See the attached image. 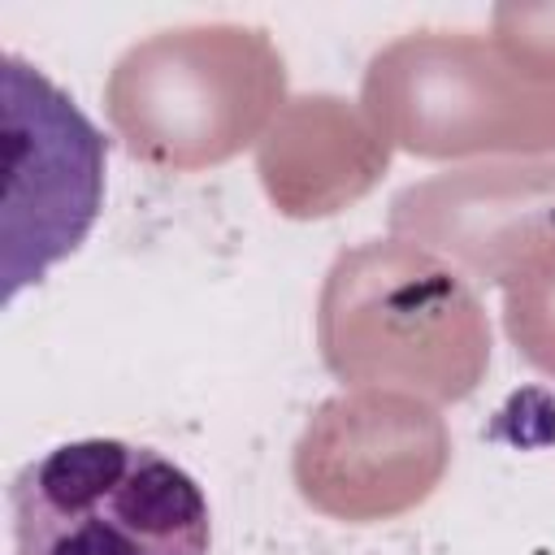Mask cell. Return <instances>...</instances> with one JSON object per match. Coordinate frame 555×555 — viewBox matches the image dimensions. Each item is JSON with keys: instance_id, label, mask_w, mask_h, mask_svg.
<instances>
[{"instance_id": "cell-3", "label": "cell", "mask_w": 555, "mask_h": 555, "mask_svg": "<svg viewBox=\"0 0 555 555\" xmlns=\"http://www.w3.org/2000/svg\"><path fill=\"white\" fill-rule=\"evenodd\" d=\"M13 555H208L199 481L152 447L74 438L9 486Z\"/></svg>"}, {"instance_id": "cell-10", "label": "cell", "mask_w": 555, "mask_h": 555, "mask_svg": "<svg viewBox=\"0 0 555 555\" xmlns=\"http://www.w3.org/2000/svg\"><path fill=\"white\" fill-rule=\"evenodd\" d=\"M494 48L538 87H555V4H499L490 13Z\"/></svg>"}, {"instance_id": "cell-7", "label": "cell", "mask_w": 555, "mask_h": 555, "mask_svg": "<svg viewBox=\"0 0 555 555\" xmlns=\"http://www.w3.org/2000/svg\"><path fill=\"white\" fill-rule=\"evenodd\" d=\"M390 234L481 286H503L555 243V156L486 160L412 182L390 199Z\"/></svg>"}, {"instance_id": "cell-9", "label": "cell", "mask_w": 555, "mask_h": 555, "mask_svg": "<svg viewBox=\"0 0 555 555\" xmlns=\"http://www.w3.org/2000/svg\"><path fill=\"white\" fill-rule=\"evenodd\" d=\"M503 330L538 373L555 377V243L503 282Z\"/></svg>"}, {"instance_id": "cell-4", "label": "cell", "mask_w": 555, "mask_h": 555, "mask_svg": "<svg viewBox=\"0 0 555 555\" xmlns=\"http://www.w3.org/2000/svg\"><path fill=\"white\" fill-rule=\"evenodd\" d=\"M360 108L425 160L555 152V87L516 74L494 39L473 30H408L373 52Z\"/></svg>"}, {"instance_id": "cell-6", "label": "cell", "mask_w": 555, "mask_h": 555, "mask_svg": "<svg viewBox=\"0 0 555 555\" xmlns=\"http://www.w3.org/2000/svg\"><path fill=\"white\" fill-rule=\"evenodd\" d=\"M447 464L451 429L434 403L399 390H343L308 416L291 477L312 512L373 525L421 507Z\"/></svg>"}, {"instance_id": "cell-2", "label": "cell", "mask_w": 555, "mask_h": 555, "mask_svg": "<svg viewBox=\"0 0 555 555\" xmlns=\"http://www.w3.org/2000/svg\"><path fill=\"white\" fill-rule=\"evenodd\" d=\"M286 104V61L243 22L169 26L130 43L104 82V113L143 165L195 173L260 143Z\"/></svg>"}, {"instance_id": "cell-5", "label": "cell", "mask_w": 555, "mask_h": 555, "mask_svg": "<svg viewBox=\"0 0 555 555\" xmlns=\"http://www.w3.org/2000/svg\"><path fill=\"white\" fill-rule=\"evenodd\" d=\"M4 299L78 251L104 204V134L22 56H4Z\"/></svg>"}, {"instance_id": "cell-8", "label": "cell", "mask_w": 555, "mask_h": 555, "mask_svg": "<svg viewBox=\"0 0 555 555\" xmlns=\"http://www.w3.org/2000/svg\"><path fill=\"white\" fill-rule=\"evenodd\" d=\"M390 169V139L364 108L312 91L282 104L256 143V173L282 217L317 221L364 199Z\"/></svg>"}, {"instance_id": "cell-1", "label": "cell", "mask_w": 555, "mask_h": 555, "mask_svg": "<svg viewBox=\"0 0 555 555\" xmlns=\"http://www.w3.org/2000/svg\"><path fill=\"white\" fill-rule=\"evenodd\" d=\"M317 347L351 390L460 403L490 369V321L460 269L403 238H369L321 282Z\"/></svg>"}]
</instances>
